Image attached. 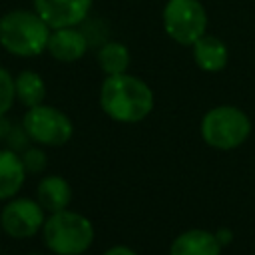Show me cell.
<instances>
[{
    "label": "cell",
    "instance_id": "1",
    "mask_svg": "<svg viewBox=\"0 0 255 255\" xmlns=\"http://www.w3.org/2000/svg\"><path fill=\"white\" fill-rule=\"evenodd\" d=\"M153 92L137 76L128 72L106 76L100 88V106L108 118L120 124H137L153 110Z\"/></svg>",
    "mask_w": 255,
    "mask_h": 255
},
{
    "label": "cell",
    "instance_id": "2",
    "mask_svg": "<svg viewBox=\"0 0 255 255\" xmlns=\"http://www.w3.org/2000/svg\"><path fill=\"white\" fill-rule=\"evenodd\" d=\"M52 28L36 10H10L0 18V46L18 58H36L48 48Z\"/></svg>",
    "mask_w": 255,
    "mask_h": 255
},
{
    "label": "cell",
    "instance_id": "3",
    "mask_svg": "<svg viewBox=\"0 0 255 255\" xmlns=\"http://www.w3.org/2000/svg\"><path fill=\"white\" fill-rule=\"evenodd\" d=\"M44 243L46 247L56 255H82L90 249L94 243L96 231L92 221L78 213L70 211L68 207L56 213H50V217L44 221L42 227Z\"/></svg>",
    "mask_w": 255,
    "mask_h": 255
},
{
    "label": "cell",
    "instance_id": "4",
    "mask_svg": "<svg viewBox=\"0 0 255 255\" xmlns=\"http://www.w3.org/2000/svg\"><path fill=\"white\" fill-rule=\"evenodd\" d=\"M199 129L209 147L229 151L245 143L251 133V120L235 106H215L205 112Z\"/></svg>",
    "mask_w": 255,
    "mask_h": 255
},
{
    "label": "cell",
    "instance_id": "5",
    "mask_svg": "<svg viewBox=\"0 0 255 255\" xmlns=\"http://www.w3.org/2000/svg\"><path fill=\"white\" fill-rule=\"evenodd\" d=\"M165 34L181 46H193L207 34V12L199 0H167L161 12Z\"/></svg>",
    "mask_w": 255,
    "mask_h": 255
},
{
    "label": "cell",
    "instance_id": "6",
    "mask_svg": "<svg viewBox=\"0 0 255 255\" xmlns=\"http://www.w3.org/2000/svg\"><path fill=\"white\" fill-rule=\"evenodd\" d=\"M24 131L38 145L60 147L72 139L74 124L62 110L38 104L34 108H28V112L24 114Z\"/></svg>",
    "mask_w": 255,
    "mask_h": 255
},
{
    "label": "cell",
    "instance_id": "7",
    "mask_svg": "<svg viewBox=\"0 0 255 255\" xmlns=\"http://www.w3.org/2000/svg\"><path fill=\"white\" fill-rule=\"evenodd\" d=\"M44 207L38 199L30 197H16L10 199L0 211V223L4 233L12 239H28L34 237L44 227Z\"/></svg>",
    "mask_w": 255,
    "mask_h": 255
},
{
    "label": "cell",
    "instance_id": "8",
    "mask_svg": "<svg viewBox=\"0 0 255 255\" xmlns=\"http://www.w3.org/2000/svg\"><path fill=\"white\" fill-rule=\"evenodd\" d=\"M32 4L52 30L82 24L92 8V0H32Z\"/></svg>",
    "mask_w": 255,
    "mask_h": 255
},
{
    "label": "cell",
    "instance_id": "9",
    "mask_svg": "<svg viewBox=\"0 0 255 255\" xmlns=\"http://www.w3.org/2000/svg\"><path fill=\"white\" fill-rule=\"evenodd\" d=\"M46 52L58 62H78L88 52V36L78 26L56 28L50 32Z\"/></svg>",
    "mask_w": 255,
    "mask_h": 255
},
{
    "label": "cell",
    "instance_id": "10",
    "mask_svg": "<svg viewBox=\"0 0 255 255\" xmlns=\"http://www.w3.org/2000/svg\"><path fill=\"white\" fill-rule=\"evenodd\" d=\"M191 54H193L195 66L211 74L221 72L229 62V50L225 42L211 34H203L199 40H195L191 46Z\"/></svg>",
    "mask_w": 255,
    "mask_h": 255
},
{
    "label": "cell",
    "instance_id": "11",
    "mask_svg": "<svg viewBox=\"0 0 255 255\" xmlns=\"http://www.w3.org/2000/svg\"><path fill=\"white\" fill-rule=\"evenodd\" d=\"M221 243L207 229H187L179 233L169 247V255H221Z\"/></svg>",
    "mask_w": 255,
    "mask_h": 255
},
{
    "label": "cell",
    "instance_id": "12",
    "mask_svg": "<svg viewBox=\"0 0 255 255\" xmlns=\"http://www.w3.org/2000/svg\"><path fill=\"white\" fill-rule=\"evenodd\" d=\"M36 199L48 213L62 211L72 201V185L62 175H46L36 187Z\"/></svg>",
    "mask_w": 255,
    "mask_h": 255
},
{
    "label": "cell",
    "instance_id": "13",
    "mask_svg": "<svg viewBox=\"0 0 255 255\" xmlns=\"http://www.w3.org/2000/svg\"><path fill=\"white\" fill-rule=\"evenodd\" d=\"M26 173L22 155L12 149H0V201L12 199L22 189Z\"/></svg>",
    "mask_w": 255,
    "mask_h": 255
},
{
    "label": "cell",
    "instance_id": "14",
    "mask_svg": "<svg viewBox=\"0 0 255 255\" xmlns=\"http://www.w3.org/2000/svg\"><path fill=\"white\" fill-rule=\"evenodd\" d=\"M14 86H16V100L26 106V108H34L38 104H44L46 98V84L42 80V76L34 70H22L16 78H14Z\"/></svg>",
    "mask_w": 255,
    "mask_h": 255
},
{
    "label": "cell",
    "instance_id": "15",
    "mask_svg": "<svg viewBox=\"0 0 255 255\" xmlns=\"http://www.w3.org/2000/svg\"><path fill=\"white\" fill-rule=\"evenodd\" d=\"M98 66L106 76H116V74H124L129 68L131 56L126 44L110 40L106 44H102V48L98 50Z\"/></svg>",
    "mask_w": 255,
    "mask_h": 255
},
{
    "label": "cell",
    "instance_id": "16",
    "mask_svg": "<svg viewBox=\"0 0 255 255\" xmlns=\"http://www.w3.org/2000/svg\"><path fill=\"white\" fill-rule=\"evenodd\" d=\"M16 100V86L12 74L0 66V118L6 116V112L12 108Z\"/></svg>",
    "mask_w": 255,
    "mask_h": 255
},
{
    "label": "cell",
    "instance_id": "17",
    "mask_svg": "<svg viewBox=\"0 0 255 255\" xmlns=\"http://www.w3.org/2000/svg\"><path fill=\"white\" fill-rule=\"evenodd\" d=\"M22 161L28 173H40L46 169V153L40 147H30L22 153Z\"/></svg>",
    "mask_w": 255,
    "mask_h": 255
},
{
    "label": "cell",
    "instance_id": "18",
    "mask_svg": "<svg viewBox=\"0 0 255 255\" xmlns=\"http://www.w3.org/2000/svg\"><path fill=\"white\" fill-rule=\"evenodd\" d=\"M215 237H217V241L221 243V247H225V245H229V243L233 241V231L227 229V227H221V229L215 231Z\"/></svg>",
    "mask_w": 255,
    "mask_h": 255
},
{
    "label": "cell",
    "instance_id": "19",
    "mask_svg": "<svg viewBox=\"0 0 255 255\" xmlns=\"http://www.w3.org/2000/svg\"><path fill=\"white\" fill-rule=\"evenodd\" d=\"M104 255H137V253L128 245H114L108 251H104Z\"/></svg>",
    "mask_w": 255,
    "mask_h": 255
},
{
    "label": "cell",
    "instance_id": "20",
    "mask_svg": "<svg viewBox=\"0 0 255 255\" xmlns=\"http://www.w3.org/2000/svg\"><path fill=\"white\" fill-rule=\"evenodd\" d=\"M30 255H40V253H30Z\"/></svg>",
    "mask_w": 255,
    "mask_h": 255
},
{
    "label": "cell",
    "instance_id": "21",
    "mask_svg": "<svg viewBox=\"0 0 255 255\" xmlns=\"http://www.w3.org/2000/svg\"><path fill=\"white\" fill-rule=\"evenodd\" d=\"M0 227H2V223H0Z\"/></svg>",
    "mask_w": 255,
    "mask_h": 255
},
{
    "label": "cell",
    "instance_id": "22",
    "mask_svg": "<svg viewBox=\"0 0 255 255\" xmlns=\"http://www.w3.org/2000/svg\"><path fill=\"white\" fill-rule=\"evenodd\" d=\"M82 255H84V253H82Z\"/></svg>",
    "mask_w": 255,
    "mask_h": 255
}]
</instances>
